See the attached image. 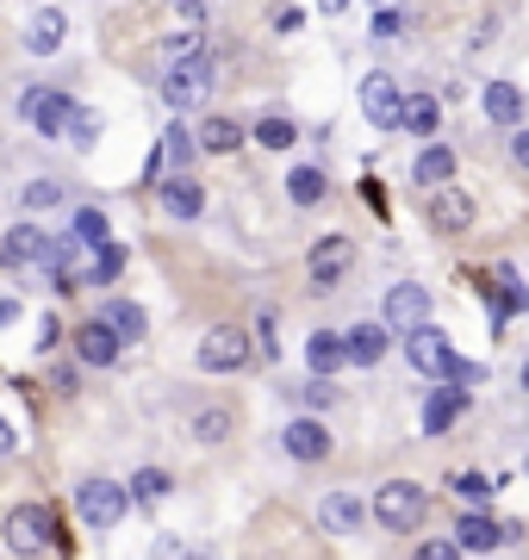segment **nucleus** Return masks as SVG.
Returning a JSON list of instances; mask_svg holds the SVG:
<instances>
[{
	"instance_id": "nucleus-26",
	"label": "nucleus",
	"mask_w": 529,
	"mask_h": 560,
	"mask_svg": "<svg viewBox=\"0 0 529 560\" xmlns=\"http://www.w3.org/2000/svg\"><path fill=\"white\" fill-rule=\"evenodd\" d=\"M113 330H119L125 342H138L143 330H150V318H143V305H131V300H106V312H101Z\"/></svg>"
},
{
	"instance_id": "nucleus-14",
	"label": "nucleus",
	"mask_w": 529,
	"mask_h": 560,
	"mask_svg": "<svg viewBox=\"0 0 529 560\" xmlns=\"http://www.w3.org/2000/svg\"><path fill=\"white\" fill-rule=\"evenodd\" d=\"M156 200H163L168 219H200L205 212V187L193 175H168L163 187H156Z\"/></svg>"
},
{
	"instance_id": "nucleus-19",
	"label": "nucleus",
	"mask_w": 529,
	"mask_h": 560,
	"mask_svg": "<svg viewBox=\"0 0 529 560\" xmlns=\"http://www.w3.org/2000/svg\"><path fill=\"white\" fill-rule=\"evenodd\" d=\"M387 355V324H355L343 337V361L349 368H374V361Z\"/></svg>"
},
{
	"instance_id": "nucleus-35",
	"label": "nucleus",
	"mask_w": 529,
	"mask_h": 560,
	"mask_svg": "<svg viewBox=\"0 0 529 560\" xmlns=\"http://www.w3.org/2000/svg\"><path fill=\"white\" fill-rule=\"evenodd\" d=\"M193 150H200V143H193V131H187V125H168V138H163V156H168V162H187Z\"/></svg>"
},
{
	"instance_id": "nucleus-46",
	"label": "nucleus",
	"mask_w": 529,
	"mask_h": 560,
	"mask_svg": "<svg viewBox=\"0 0 529 560\" xmlns=\"http://www.w3.org/2000/svg\"><path fill=\"white\" fill-rule=\"evenodd\" d=\"M337 7H343V0H325V13H337Z\"/></svg>"
},
{
	"instance_id": "nucleus-28",
	"label": "nucleus",
	"mask_w": 529,
	"mask_h": 560,
	"mask_svg": "<svg viewBox=\"0 0 529 560\" xmlns=\"http://www.w3.org/2000/svg\"><path fill=\"white\" fill-rule=\"evenodd\" d=\"M119 268H125L119 243H94V256H87V280H94V287H106V280H119Z\"/></svg>"
},
{
	"instance_id": "nucleus-12",
	"label": "nucleus",
	"mask_w": 529,
	"mask_h": 560,
	"mask_svg": "<svg viewBox=\"0 0 529 560\" xmlns=\"http://www.w3.org/2000/svg\"><path fill=\"white\" fill-rule=\"evenodd\" d=\"M461 418H468V386H436L424 405V436H448Z\"/></svg>"
},
{
	"instance_id": "nucleus-6",
	"label": "nucleus",
	"mask_w": 529,
	"mask_h": 560,
	"mask_svg": "<svg viewBox=\"0 0 529 560\" xmlns=\"http://www.w3.org/2000/svg\"><path fill=\"white\" fill-rule=\"evenodd\" d=\"M448 355H455V349H448L443 330H430V318L405 330V361L424 374V381H448Z\"/></svg>"
},
{
	"instance_id": "nucleus-38",
	"label": "nucleus",
	"mask_w": 529,
	"mask_h": 560,
	"mask_svg": "<svg viewBox=\"0 0 529 560\" xmlns=\"http://www.w3.org/2000/svg\"><path fill=\"white\" fill-rule=\"evenodd\" d=\"M163 50H168V62H175V57H193V50H200V32H168Z\"/></svg>"
},
{
	"instance_id": "nucleus-1",
	"label": "nucleus",
	"mask_w": 529,
	"mask_h": 560,
	"mask_svg": "<svg viewBox=\"0 0 529 560\" xmlns=\"http://www.w3.org/2000/svg\"><path fill=\"white\" fill-rule=\"evenodd\" d=\"M205 94H212V57L205 50H193V57H175L163 69V101L175 106V113H193V106H205Z\"/></svg>"
},
{
	"instance_id": "nucleus-2",
	"label": "nucleus",
	"mask_w": 529,
	"mask_h": 560,
	"mask_svg": "<svg viewBox=\"0 0 529 560\" xmlns=\"http://www.w3.org/2000/svg\"><path fill=\"white\" fill-rule=\"evenodd\" d=\"M7 548H20V555L57 548V511L50 504H13L7 511Z\"/></svg>"
},
{
	"instance_id": "nucleus-32",
	"label": "nucleus",
	"mask_w": 529,
	"mask_h": 560,
	"mask_svg": "<svg viewBox=\"0 0 529 560\" xmlns=\"http://www.w3.org/2000/svg\"><path fill=\"white\" fill-rule=\"evenodd\" d=\"M492 486H498V480H486V474H455V480H448V492H455V499H468V504H486Z\"/></svg>"
},
{
	"instance_id": "nucleus-40",
	"label": "nucleus",
	"mask_w": 529,
	"mask_h": 560,
	"mask_svg": "<svg viewBox=\"0 0 529 560\" xmlns=\"http://www.w3.org/2000/svg\"><path fill=\"white\" fill-rule=\"evenodd\" d=\"M418 555H424V560H455V555H461V541H424Z\"/></svg>"
},
{
	"instance_id": "nucleus-18",
	"label": "nucleus",
	"mask_w": 529,
	"mask_h": 560,
	"mask_svg": "<svg viewBox=\"0 0 529 560\" xmlns=\"http://www.w3.org/2000/svg\"><path fill=\"white\" fill-rule=\"evenodd\" d=\"M430 318V293L424 287H392L387 293V330H411V324H424Z\"/></svg>"
},
{
	"instance_id": "nucleus-21",
	"label": "nucleus",
	"mask_w": 529,
	"mask_h": 560,
	"mask_svg": "<svg viewBox=\"0 0 529 560\" xmlns=\"http://www.w3.org/2000/svg\"><path fill=\"white\" fill-rule=\"evenodd\" d=\"M193 143H200V150H212V156H231V150L244 143V125H237V119H219V113H212V119L193 131Z\"/></svg>"
},
{
	"instance_id": "nucleus-30",
	"label": "nucleus",
	"mask_w": 529,
	"mask_h": 560,
	"mask_svg": "<svg viewBox=\"0 0 529 560\" xmlns=\"http://www.w3.org/2000/svg\"><path fill=\"white\" fill-rule=\"evenodd\" d=\"M106 231H113V224H106L101 206H82V212H75V224H69V237H82V243H106Z\"/></svg>"
},
{
	"instance_id": "nucleus-17",
	"label": "nucleus",
	"mask_w": 529,
	"mask_h": 560,
	"mask_svg": "<svg viewBox=\"0 0 529 560\" xmlns=\"http://www.w3.org/2000/svg\"><path fill=\"white\" fill-rule=\"evenodd\" d=\"M281 442H286V455H293V460H325L330 455V430L318 418H293Z\"/></svg>"
},
{
	"instance_id": "nucleus-8",
	"label": "nucleus",
	"mask_w": 529,
	"mask_h": 560,
	"mask_svg": "<svg viewBox=\"0 0 529 560\" xmlns=\"http://www.w3.org/2000/svg\"><path fill=\"white\" fill-rule=\"evenodd\" d=\"M244 361H249V337L237 330V324L205 330V342H200V368L205 374H231V368H244Z\"/></svg>"
},
{
	"instance_id": "nucleus-34",
	"label": "nucleus",
	"mask_w": 529,
	"mask_h": 560,
	"mask_svg": "<svg viewBox=\"0 0 529 560\" xmlns=\"http://www.w3.org/2000/svg\"><path fill=\"white\" fill-rule=\"evenodd\" d=\"M193 436H200V442H224V436H231V411H200V418H193Z\"/></svg>"
},
{
	"instance_id": "nucleus-5",
	"label": "nucleus",
	"mask_w": 529,
	"mask_h": 560,
	"mask_svg": "<svg viewBox=\"0 0 529 560\" xmlns=\"http://www.w3.org/2000/svg\"><path fill=\"white\" fill-rule=\"evenodd\" d=\"M374 517H380V529H418L424 523V492L411 480H387L380 499H374Z\"/></svg>"
},
{
	"instance_id": "nucleus-31",
	"label": "nucleus",
	"mask_w": 529,
	"mask_h": 560,
	"mask_svg": "<svg viewBox=\"0 0 529 560\" xmlns=\"http://www.w3.org/2000/svg\"><path fill=\"white\" fill-rule=\"evenodd\" d=\"M293 138H299L293 119H262L256 125V143H262V150H293Z\"/></svg>"
},
{
	"instance_id": "nucleus-16",
	"label": "nucleus",
	"mask_w": 529,
	"mask_h": 560,
	"mask_svg": "<svg viewBox=\"0 0 529 560\" xmlns=\"http://www.w3.org/2000/svg\"><path fill=\"white\" fill-rule=\"evenodd\" d=\"M430 194H436V200H430V224H436V231H468L473 224V200L468 194H461V187H430Z\"/></svg>"
},
{
	"instance_id": "nucleus-29",
	"label": "nucleus",
	"mask_w": 529,
	"mask_h": 560,
	"mask_svg": "<svg viewBox=\"0 0 529 560\" xmlns=\"http://www.w3.org/2000/svg\"><path fill=\"white\" fill-rule=\"evenodd\" d=\"M306 361L318 368V374H337V368H343V337H330V330H318V337L306 342Z\"/></svg>"
},
{
	"instance_id": "nucleus-11",
	"label": "nucleus",
	"mask_w": 529,
	"mask_h": 560,
	"mask_svg": "<svg viewBox=\"0 0 529 560\" xmlns=\"http://www.w3.org/2000/svg\"><path fill=\"white\" fill-rule=\"evenodd\" d=\"M50 231H38V224H13L7 237H0V261H13V268H38L44 256H50Z\"/></svg>"
},
{
	"instance_id": "nucleus-42",
	"label": "nucleus",
	"mask_w": 529,
	"mask_h": 560,
	"mask_svg": "<svg viewBox=\"0 0 529 560\" xmlns=\"http://www.w3.org/2000/svg\"><path fill=\"white\" fill-rule=\"evenodd\" d=\"M510 156H517V162L529 168V131H517V143H510Z\"/></svg>"
},
{
	"instance_id": "nucleus-20",
	"label": "nucleus",
	"mask_w": 529,
	"mask_h": 560,
	"mask_svg": "<svg viewBox=\"0 0 529 560\" xmlns=\"http://www.w3.org/2000/svg\"><path fill=\"white\" fill-rule=\"evenodd\" d=\"M436 119H443V106L430 101V94H405L399 101V125H405L411 138H436Z\"/></svg>"
},
{
	"instance_id": "nucleus-4",
	"label": "nucleus",
	"mask_w": 529,
	"mask_h": 560,
	"mask_svg": "<svg viewBox=\"0 0 529 560\" xmlns=\"http://www.w3.org/2000/svg\"><path fill=\"white\" fill-rule=\"evenodd\" d=\"M125 504H131V492H125L119 480H82L75 486V511H82L87 529H113V523L125 517Z\"/></svg>"
},
{
	"instance_id": "nucleus-9",
	"label": "nucleus",
	"mask_w": 529,
	"mask_h": 560,
	"mask_svg": "<svg viewBox=\"0 0 529 560\" xmlns=\"http://www.w3.org/2000/svg\"><path fill=\"white\" fill-rule=\"evenodd\" d=\"M455 541H461L468 555H492V548L517 541V523H498V517H486V511H468V517L455 523Z\"/></svg>"
},
{
	"instance_id": "nucleus-10",
	"label": "nucleus",
	"mask_w": 529,
	"mask_h": 560,
	"mask_svg": "<svg viewBox=\"0 0 529 560\" xmlns=\"http://www.w3.org/2000/svg\"><path fill=\"white\" fill-rule=\"evenodd\" d=\"M119 349H125V337H119L106 318L75 324V355H82L87 368H113V361H119Z\"/></svg>"
},
{
	"instance_id": "nucleus-37",
	"label": "nucleus",
	"mask_w": 529,
	"mask_h": 560,
	"mask_svg": "<svg viewBox=\"0 0 529 560\" xmlns=\"http://www.w3.org/2000/svg\"><path fill=\"white\" fill-rule=\"evenodd\" d=\"M399 32H405V13L399 7H380L374 13V38H399Z\"/></svg>"
},
{
	"instance_id": "nucleus-43",
	"label": "nucleus",
	"mask_w": 529,
	"mask_h": 560,
	"mask_svg": "<svg viewBox=\"0 0 529 560\" xmlns=\"http://www.w3.org/2000/svg\"><path fill=\"white\" fill-rule=\"evenodd\" d=\"M13 442H20V436H13V423L0 418V455H7V448H13Z\"/></svg>"
},
{
	"instance_id": "nucleus-33",
	"label": "nucleus",
	"mask_w": 529,
	"mask_h": 560,
	"mask_svg": "<svg viewBox=\"0 0 529 560\" xmlns=\"http://www.w3.org/2000/svg\"><path fill=\"white\" fill-rule=\"evenodd\" d=\"M69 143H75V150H94V143H101V119L75 106V119H69Z\"/></svg>"
},
{
	"instance_id": "nucleus-27",
	"label": "nucleus",
	"mask_w": 529,
	"mask_h": 560,
	"mask_svg": "<svg viewBox=\"0 0 529 560\" xmlns=\"http://www.w3.org/2000/svg\"><path fill=\"white\" fill-rule=\"evenodd\" d=\"M325 194H330L325 168H293V175H286V200H293V206H318Z\"/></svg>"
},
{
	"instance_id": "nucleus-36",
	"label": "nucleus",
	"mask_w": 529,
	"mask_h": 560,
	"mask_svg": "<svg viewBox=\"0 0 529 560\" xmlns=\"http://www.w3.org/2000/svg\"><path fill=\"white\" fill-rule=\"evenodd\" d=\"M25 206H32V212H44V206H62V180H32V187H25Z\"/></svg>"
},
{
	"instance_id": "nucleus-39",
	"label": "nucleus",
	"mask_w": 529,
	"mask_h": 560,
	"mask_svg": "<svg viewBox=\"0 0 529 560\" xmlns=\"http://www.w3.org/2000/svg\"><path fill=\"white\" fill-rule=\"evenodd\" d=\"M448 381H455V386H473V381H480V361H461V355H448Z\"/></svg>"
},
{
	"instance_id": "nucleus-44",
	"label": "nucleus",
	"mask_w": 529,
	"mask_h": 560,
	"mask_svg": "<svg viewBox=\"0 0 529 560\" xmlns=\"http://www.w3.org/2000/svg\"><path fill=\"white\" fill-rule=\"evenodd\" d=\"M20 318V300H0V324H13Z\"/></svg>"
},
{
	"instance_id": "nucleus-25",
	"label": "nucleus",
	"mask_w": 529,
	"mask_h": 560,
	"mask_svg": "<svg viewBox=\"0 0 529 560\" xmlns=\"http://www.w3.org/2000/svg\"><path fill=\"white\" fill-rule=\"evenodd\" d=\"M62 32H69L62 13H38V20L25 25V50H32V57H50V50L62 44Z\"/></svg>"
},
{
	"instance_id": "nucleus-45",
	"label": "nucleus",
	"mask_w": 529,
	"mask_h": 560,
	"mask_svg": "<svg viewBox=\"0 0 529 560\" xmlns=\"http://www.w3.org/2000/svg\"><path fill=\"white\" fill-rule=\"evenodd\" d=\"M517 381H524V393H529V361H524V374H517Z\"/></svg>"
},
{
	"instance_id": "nucleus-22",
	"label": "nucleus",
	"mask_w": 529,
	"mask_h": 560,
	"mask_svg": "<svg viewBox=\"0 0 529 560\" xmlns=\"http://www.w3.org/2000/svg\"><path fill=\"white\" fill-rule=\"evenodd\" d=\"M411 180H418V187H443V180H455V150L430 143L424 156L411 162Z\"/></svg>"
},
{
	"instance_id": "nucleus-24",
	"label": "nucleus",
	"mask_w": 529,
	"mask_h": 560,
	"mask_svg": "<svg viewBox=\"0 0 529 560\" xmlns=\"http://www.w3.org/2000/svg\"><path fill=\"white\" fill-rule=\"evenodd\" d=\"M486 119H492V125H505V131L524 119V94H517L510 81H492V88H486Z\"/></svg>"
},
{
	"instance_id": "nucleus-41",
	"label": "nucleus",
	"mask_w": 529,
	"mask_h": 560,
	"mask_svg": "<svg viewBox=\"0 0 529 560\" xmlns=\"http://www.w3.org/2000/svg\"><path fill=\"white\" fill-rule=\"evenodd\" d=\"M175 7H181V13H187V20H193V25L205 20V0H175Z\"/></svg>"
},
{
	"instance_id": "nucleus-23",
	"label": "nucleus",
	"mask_w": 529,
	"mask_h": 560,
	"mask_svg": "<svg viewBox=\"0 0 529 560\" xmlns=\"http://www.w3.org/2000/svg\"><path fill=\"white\" fill-rule=\"evenodd\" d=\"M168 474L163 467H138V474H131V486H125V492H131V504H143V511H156V504L168 499Z\"/></svg>"
},
{
	"instance_id": "nucleus-7",
	"label": "nucleus",
	"mask_w": 529,
	"mask_h": 560,
	"mask_svg": "<svg viewBox=\"0 0 529 560\" xmlns=\"http://www.w3.org/2000/svg\"><path fill=\"white\" fill-rule=\"evenodd\" d=\"M355 268V237H325V243H311V256H306V275L318 293H330L337 280Z\"/></svg>"
},
{
	"instance_id": "nucleus-3",
	"label": "nucleus",
	"mask_w": 529,
	"mask_h": 560,
	"mask_svg": "<svg viewBox=\"0 0 529 560\" xmlns=\"http://www.w3.org/2000/svg\"><path fill=\"white\" fill-rule=\"evenodd\" d=\"M20 113H25V125H32L38 138H62V131H69V119H75V101H69V94H57V88H25Z\"/></svg>"
},
{
	"instance_id": "nucleus-15",
	"label": "nucleus",
	"mask_w": 529,
	"mask_h": 560,
	"mask_svg": "<svg viewBox=\"0 0 529 560\" xmlns=\"http://www.w3.org/2000/svg\"><path fill=\"white\" fill-rule=\"evenodd\" d=\"M318 523H325V536H355L367 523V504L355 499V492H330V499L318 504Z\"/></svg>"
},
{
	"instance_id": "nucleus-13",
	"label": "nucleus",
	"mask_w": 529,
	"mask_h": 560,
	"mask_svg": "<svg viewBox=\"0 0 529 560\" xmlns=\"http://www.w3.org/2000/svg\"><path fill=\"white\" fill-rule=\"evenodd\" d=\"M399 101H405V94H399V81H392V75H367L362 81V113L380 125V131L399 125Z\"/></svg>"
},
{
	"instance_id": "nucleus-47",
	"label": "nucleus",
	"mask_w": 529,
	"mask_h": 560,
	"mask_svg": "<svg viewBox=\"0 0 529 560\" xmlns=\"http://www.w3.org/2000/svg\"><path fill=\"white\" fill-rule=\"evenodd\" d=\"M374 7H380V0H374Z\"/></svg>"
}]
</instances>
